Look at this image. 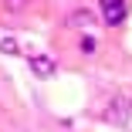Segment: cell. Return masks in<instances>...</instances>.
Listing matches in <instances>:
<instances>
[{
  "label": "cell",
  "mask_w": 132,
  "mask_h": 132,
  "mask_svg": "<svg viewBox=\"0 0 132 132\" xmlns=\"http://www.w3.org/2000/svg\"><path fill=\"white\" fill-rule=\"evenodd\" d=\"M0 51H4V54H17L20 47H17V41H14V37H0Z\"/></svg>",
  "instance_id": "5b68a950"
},
{
  "label": "cell",
  "mask_w": 132,
  "mask_h": 132,
  "mask_svg": "<svg viewBox=\"0 0 132 132\" xmlns=\"http://www.w3.org/2000/svg\"><path fill=\"white\" fill-rule=\"evenodd\" d=\"M125 17H129L125 0H102V20L109 24V27H119Z\"/></svg>",
  "instance_id": "6da1fadb"
},
{
  "label": "cell",
  "mask_w": 132,
  "mask_h": 132,
  "mask_svg": "<svg viewBox=\"0 0 132 132\" xmlns=\"http://www.w3.org/2000/svg\"><path fill=\"white\" fill-rule=\"evenodd\" d=\"M64 20H68V27H92L98 17H95V10H88V7H78V10H71Z\"/></svg>",
  "instance_id": "3957f363"
},
{
  "label": "cell",
  "mask_w": 132,
  "mask_h": 132,
  "mask_svg": "<svg viewBox=\"0 0 132 132\" xmlns=\"http://www.w3.org/2000/svg\"><path fill=\"white\" fill-rule=\"evenodd\" d=\"M78 47H81L85 54H92V51H95V37H81V41H78Z\"/></svg>",
  "instance_id": "8992f818"
},
{
  "label": "cell",
  "mask_w": 132,
  "mask_h": 132,
  "mask_svg": "<svg viewBox=\"0 0 132 132\" xmlns=\"http://www.w3.org/2000/svg\"><path fill=\"white\" fill-rule=\"evenodd\" d=\"M109 122L112 125H125L129 122V105H125V98H112V105H109Z\"/></svg>",
  "instance_id": "277c9868"
},
{
  "label": "cell",
  "mask_w": 132,
  "mask_h": 132,
  "mask_svg": "<svg viewBox=\"0 0 132 132\" xmlns=\"http://www.w3.org/2000/svg\"><path fill=\"white\" fill-rule=\"evenodd\" d=\"M27 68H31V75H37V78H54V75H58V64L51 61L47 54H31V58H27Z\"/></svg>",
  "instance_id": "7a4b0ae2"
},
{
  "label": "cell",
  "mask_w": 132,
  "mask_h": 132,
  "mask_svg": "<svg viewBox=\"0 0 132 132\" xmlns=\"http://www.w3.org/2000/svg\"><path fill=\"white\" fill-rule=\"evenodd\" d=\"M10 4H24V0H10Z\"/></svg>",
  "instance_id": "52a82bcc"
}]
</instances>
